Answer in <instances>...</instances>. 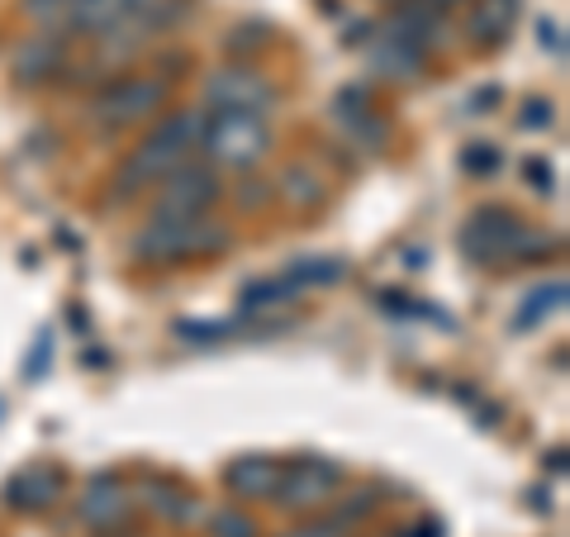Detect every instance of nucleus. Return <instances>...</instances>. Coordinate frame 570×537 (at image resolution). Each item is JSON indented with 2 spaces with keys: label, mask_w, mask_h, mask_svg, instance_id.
Masks as SVG:
<instances>
[{
  "label": "nucleus",
  "mask_w": 570,
  "mask_h": 537,
  "mask_svg": "<svg viewBox=\"0 0 570 537\" xmlns=\"http://www.w3.org/2000/svg\"><path fill=\"white\" fill-rule=\"evenodd\" d=\"M205 134V115L200 110H176L167 119H157V129L138 143V148L124 157V167L115 172V195H138L157 186L171 167L190 163V153L200 148Z\"/></svg>",
  "instance_id": "1"
},
{
  "label": "nucleus",
  "mask_w": 570,
  "mask_h": 537,
  "mask_svg": "<svg viewBox=\"0 0 570 537\" xmlns=\"http://www.w3.org/2000/svg\"><path fill=\"white\" fill-rule=\"evenodd\" d=\"M228 224L219 219H148L134 234V257L148 266H181V262H200V257H219L228 253Z\"/></svg>",
  "instance_id": "2"
},
{
  "label": "nucleus",
  "mask_w": 570,
  "mask_h": 537,
  "mask_svg": "<svg viewBox=\"0 0 570 537\" xmlns=\"http://www.w3.org/2000/svg\"><path fill=\"white\" fill-rule=\"evenodd\" d=\"M200 153H209L214 167L247 172L272 153V124L257 110H214V115H205Z\"/></svg>",
  "instance_id": "3"
},
{
  "label": "nucleus",
  "mask_w": 570,
  "mask_h": 537,
  "mask_svg": "<svg viewBox=\"0 0 570 537\" xmlns=\"http://www.w3.org/2000/svg\"><path fill=\"white\" fill-rule=\"evenodd\" d=\"M163 100H167V77H119L91 100L86 115H91L96 129L115 134V129H129V124L157 115Z\"/></svg>",
  "instance_id": "4"
},
{
  "label": "nucleus",
  "mask_w": 570,
  "mask_h": 537,
  "mask_svg": "<svg viewBox=\"0 0 570 537\" xmlns=\"http://www.w3.org/2000/svg\"><path fill=\"white\" fill-rule=\"evenodd\" d=\"M219 172L205 163H181L157 182L153 219H200V214L219 201Z\"/></svg>",
  "instance_id": "5"
},
{
  "label": "nucleus",
  "mask_w": 570,
  "mask_h": 537,
  "mask_svg": "<svg viewBox=\"0 0 570 537\" xmlns=\"http://www.w3.org/2000/svg\"><path fill=\"white\" fill-rule=\"evenodd\" d=\"M337 486H343V471L333 467L324 457H295L281 467V480H276V495L291 514H314L337 499Z\"/></svg>",
  "instance_id": "6"
},
{
  "label": "nucleus",
  "mask_w": 570,
  "mask_h": 537,
  "mask_svg": "<svg viewBox=\"0 0 570 537\" xmlns=\"http://www.w3.org/2000/svg\"><path fill=\"white\" fill-rule=\"evenodd\" d=\"M523 234V219L504 205H480L461 228V253L475 266H499L513 257V243Z\"/></svg>",
  "instance_id": "7"
},
{
  "label": "nucleus",
  "mask_w": 570,
  "mask_h": 537,
  "mask_svg": "<svg viewBox=\"0 0 570 537\" xmlns=\"http://www.w3.org/2000/svg\"><path fill=\"white\" fill-rule=\"evenodd\" d=\"M205 105L209 110H257L262 115L276 105V91L253 67H224L205 81Z\"/></svg>",
  "instance_id": "8"
},
{
  "label": "nucleus",
  "mask_w": 570,
  "mask_h": 537,
  "mask_svg": "<svg viewBox=\"0 0 570 537\" xmlns=\"http://www.w3.org/2000/svg\"><path fill=\"white\" fill-rule=\"evenodd\" d=\"M129 509H134V490L124 486L115 471H105V476H96L91 486H86L77 514H81V524L91 533H115V528H124Z\"/></svg>",
  "instance_id": "9"
},
{
  "label": "nucleus",
  "mask_w": 570,
  "mask_h": 537,
  "mask_svg": "<svg viewBox=\"0 0 570 537\" xmlns=\"http://www.w3.org/2000/svg\"><path fill=\"white\" fill-rule=\"evenodd\" d=\"M10 71H14V81L20 86H43L52 77H62L67 71V39L62 33H33V39H24L20 48H14V58H10Z\"/></svg>",
  "instance_id": "10"
},
{
  "label": "nucleus",
  "mask_w": 570,
  "mask_h": 537,
  "mask_svg": "<svg viewBox=\"0 0 570 537\" xmlns=\"http://www.w3.org/2000/svg\"><path fill=\"white\" fill-rule=\"evenodd\" d=\"M58 495H62V471L48 467V461H29L24 471L6 480V505L20 514H43L58 505Z\"/></svg>",
  "instance_id": "11"
},
{
  "label": "nucleus",
  "mask_w": 570,
  "mask_h": 537,
  "mask_svg": "<svg viewBox=\"0 0 570 537\" xmlns=\"http://www.w3.org/2000/svg\"><path fill=\"white\" fill-rule=\"evenodd\" d=\"M385 33L414 39L419 48H438V43H448V10L438 0H400L385 20Z\"/></svg>",
  "instance_id": "12"
},
{
  "label": "nucleus",
  "mask_w": 570,
  "mask_h": 537,
  "mask_svg": "<svg viewBox=\"0 0 570 537\" xmlns=\"http://www.w3.org/2000/svg\"><path fill=\"white\" fill-rule=\"evenodd\" d=\"M371 67L385 81H419L428 67V48L400 39V33H381V39H371Z\"/></svg>",
  "instance_id": "13"
},
{
  "label": "nucleus",
  "mask_w": 570,
  "mask_h": 537,
  "mask_svg": "<svg viewBox=\"0 0 570 537\" xmlns=\"http://www.w3.org/2000/svg\"><path fill=\"white\" fill-rule=\"evenodd\" d=\"M523 14V0H471V14H466V39L480 48H499L513 33Z\"/></svg>",
  "instance_id": "14"
},
{
  "label": "nucleus",
  "mask_w": 570,
  "mask_h": 537,
  "mask_svg": "<svg viewBox=\"0 0 570 537\" xmlns=\"http://www.w3.org/2000/svg\"><path fill=\"white\" fill-rule=\"evenodd\" d=\"M281 467H285V461L262 457V452L238 457L234 467L224 471V486H228V495H238V499H272L276 480H281Z\"/></svg>",
  "instance_id": "15"
},
{
  "label": "nucleus",
  "mask_w": 570,
  "mask_h": 537,
  "mask_svg": "<svg viewBox=\"0 0 570 537\" xmlns=\"http://www.w3.org/2000/svg\"><path fill=\"white\" fill-rule=\"evenodd\" d=\"M142 0H71L67 10V29L77 33H110L115 25H124Z\"/></svg>",
  "instance_id": "16"
},
{
  "label": "nucleus",
  "mask_w": 570,
  "mask_h": 537,
  "mask_svg": "<svg viewBox=\"0 0 570 537\" xmlns=\"http://www.w3.org/2000/svg\"><path fill=\"white\" fill-rule=\"evenodd\" d=\"M333 115H337V124H347L352 138L362 143V148H385L390 129L366 110V96H362V91H343V96H337V100H333Z\"/></svg>",
  "instance_id": "17"
},
{
  "label": "nucleus",
  "mask_w": 570,
  "mask_h": 537,
  "mask_svg": "<svg viewBox=\"0 0 570 537\" xmlns=\"http://www.w3.org/2000/svg\"><path fill=\"white\" fill-rule=\"evenodd\" d=\"M299 291L285 276H266V281H247L238 291V310L243 314H266V310H281V304H291Z\"/></svg>",
  "instance_id": "18"
},
{
  "label": "nucleus",
  "mask_w": 570,
  "mask_h": 537,
  "mask_svg": "<svg viewBox=\"0 0 570 537\" xmlns=\"http://www.w3.org/2000/svg\"><path fill=\"white\" fill-rule=\"evenodd\" d=\"M566 304V276H557V281H547V285H538L528 300H523V310L513 314V329L519 333H528V329H538L542 319H551Z\"/></svg>",
  "instance_id": "19"
},
{
  "label": "nucleus",
  "mask_w": 570,
  "mask_h": 537,
  "mask_svg": "<svg viewBox=\"0 0 570 537\" xmlns=\"http://www.w3.org/2000/svg\"><path fill=\"white\" fill-rule=\"evenodd\" d=\"M142 505L148 509H157L163 518H171V524H186V518L195 514V505H190V495H181L171 486V480H148V486H142Z\"/></svg>",
  "instance_id": "20"
},
{
  "label": "nucleus",
  "mask_w": 570,
  "mask_h": 537,
  "mask_svg": "<svg viewBox=\"0 0 570 537\" xmlns=\"http://www.w3.org/2000/svg\"><path fill=\"white\" fill-rule=\"evenodd\" d=\"M281 276L291 281L295 291H309V285H333L337 276H343V262L337 257H299V262L285 266Z\"/></svg>",
  "instance_id": "21"
},
{
  "label": "nucleus",
  "mask_w": 570,
  "mask_h": 537,
  "mask_svg": "<svg viewBox=\"0 0 570 537\" xmlns=\"http://www.w3.org/2000/svg\"><path fill=\"white\" fill-rule=\"evenodd\" d=\"M281 195L291 205H299V209H314L318 201H324V182L309 172V167H285V176H281Z\"/></svg>",
  "instance_id": "22"
},
{
  "label": "nucleus",
  "mask_w": 570,
  "mask_h": 537,
  "mask_svg": "<svg viewBox=\"0 0 570 537\" xmlns=\"http://www.w3.org/2000/svg\"><path fill=\"white\" fill-rule=\"evenodd\" d=\"M205 528H209V537H257V524L238 509H214L205 518Z\"/></svg>",
  "instance_id": "23"
},
{
  "label": "nucleus",
  "mask_w": 570,
  "mask_h": 537,
  "mask_svg": "<svg viewBox=\"0 0 570 537\" xmlns=\"http://www.w3.org/2000/svg\"><path fill=\"white\" fill-rule=\"evenodd\" d=\"M67 10H71V0H24V14L33 25H43L52 33H62L67 29Z\"/></svg>",
  "instance_id": "24"
},
{
  "label": "nucleus",
  "mask_w": 570,
  "mask_h": 537,
  "mask_svg": "<svg viewBox=\"0 0 570 537\" xmlns=\"http://www.w3.org/2000/svg\"><path fill=\"white\" fill-rule=\"evenodd\" d=\"M461 163H466V172H475V176H490V172L499 167V153L490 148V143H475V148H466V157H461Z\"/></svg>",
  "instance_id": "25"
},
{
  "label": "nucleus",
  "mask_w": 570,
  "mask_h": 537,
  "mask_svg": "<svg viewBox=\"0 0 570 537\" xmlns=\"http://www.w3.org/2000/svg\"><path fill=\"white\" fill-rule=\"evenodd\" d=\"M48 352H52V333L43 329L39 338H33V357H29V367H24L29 381H39V375H43V367H48Z\"/></svg>",
  "instance_id": "26"
},
{
  "label": "nucleus",
  "mask_w": 570,
  "mask_h": 537,
  "mask_svg": "<svg viewBox=\"0 0 570 537\" xmlns=\"http://www.w3.org/2000/svg\"><path fill=\"white\" fill-rule=\"evenodd\" d=\"M347 528L337 524V518H318V524H299V528H291L285 537H343Z\"/></svg>",
  "instance_id": "27"
},
{
  "label": "nucleus",
  "mask_w": 570,
  "mask_h": 537,
  "mask_svg": "<svg viewBox=\"0 0 570 537\" xmlns=\"http://www.w3.org/2000/svg\"><path fill=\"white\" fill-rule=\"evenodd\" d=\"M551 115L557 110H551L547 100H528L523 105V129H551Z\"/></svg>",
  "instance_id": "28"
},
{
  "label": "nucleus",
  "mask_w": 570,
  "mask_h": 537,
  "mask_svg": "<svg viewBox=\"0 0 570 537\" xmlns=\"http://www.w3.org/2000/svg\"><path fill=\"white\" fill-rule=\"evenodd\" d=\"M538 33H542V48H547V52H557V58H566V39H561V25L542 20V25H538Z\"/></svg>",
  "instance_id": "29"
},
{
  "label": "nucleus",
  "mask_w": 570,
  "mask_h": 537,
  "mask_svg": "<svg viewBox=\"0 0 570 537\" xmlns=\"http://www.w3.org/2000/svg\"><path fill=\"white\" fill-rule=\"evenodd\" d=\"M257 33H262V29H234V39H228V48H234V52H243V48H262L266 39H257Z\"/></svg>",
  "instance_id": "30"
},
{
  "label": "nucleus",
  "mask_w": 570,
  "mask_h": 537,
  "mask_svg": "<svg viewBox=\"0 0 570 537\" xmlns=\"http://www.w3.org/2000/svg\"><path fill=\"white\" fill-rule=\"evenodd\" d=\"M528 176H532V182L542 186V195H551V191H557V176H551L542 163H528Z\"/></svg>",
  "instance_id": "31"
},
{
  "label": "nucleus",
  "mask_w": 570,
  "mask_h": 537,
  "mask_svg": "<svg viewBox=\"0 0 570 537\" xmlns=\"http://www.w3.org/2000/svg\"><path fill=\"white\" fill-rule=\"evenodd\" d=\"M400 537H442V528H438V524H419V528H409V533H400Z\"/></svg>",
  "instance_id": "32"
},
{
  "label": "nucleus",
  "mask_w": 570,
  "mask_h": 537,
  "mask_svg": "<svg viewBox=\"0 0 570 537\" xmlns=\"http://www.w3.org/2000/svg\"><path fill=\"white\" fill-rule=\"evenodd\" d=\"M438 6H442V10H452V6H466V0H438Z\"/></svg>",
  "instance_id": "33"
},
{
  "label": "nucleus",
  "mask_w": 570,
  "mask_h": 537,
  "mask_svg": "<svg viewBox=\"0 0 570 537\" xmlns=\"http://www.w3.org/2000/svg\"><path fill=\"white\" fill-rule=\"evenodd\" d=\"M0 414H6V400H0Z\"/></svg>",
  "instance_id": "34"
}]
</instances>
